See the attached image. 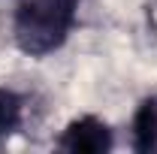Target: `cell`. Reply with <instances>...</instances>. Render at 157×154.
Masks as SVG:
<instances>
[{"mask_svg":"<svg viewBox=\"0 0 157 154\" xmlns=\"http://www.w3.org/2000/svg\"><path fill=\"white\" fill-rule=\"evenodd\" d=\"M82 0H21L12 18V37L24 55L42 58L60 48L73 24Z\"/></svg>","mask_w":157,"mask_h":154,"instance_id":"cell-1","label":"cell"},{"mask_svg":"<svg viewBox=\"0 0 157 154\" xmlns=\"http://www.w3.org/2000/svg\"><path fill=\"white\" fill-rule=\"evenodd\" d=\"M58 145L73 154H103L112 148V130H109L106 121H100L94 115H85L63 130Z\"/></svg>","mask_w":157,"mask_h":154,"instance_id":"cell-2","label":"cell"},{"mask_svg":"<svg viewBox=\"0 0 157 154\" xmlns=\"http://www.w3.org/2000/svg\"><path fill=\"white\" fill-rule=\"evenodd\" d=\"M21 124V97L0 88V136H9Z\"/></svg>","mask_w":157,"mask_h":154,"instance_id":"cell-4","label":"cell"},{"mask_svg":"<svg viewBox=\"0 0 157 154\" xmlns=\"http://www.w3.org/2000/svg\"><path fill=\"white\" fill-rule=\"evenodd\" d=\"M133 136H136V151L157 154V97L139 106L133 118Z\"/></svg>","mask_w":157,"mask_h":154,"instance_id":"cell-3","label":"cell"}]
</instances>
